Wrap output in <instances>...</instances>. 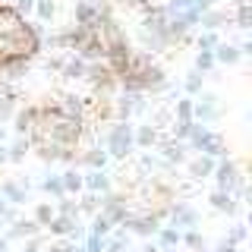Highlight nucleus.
<instances>
[{"label": "nucleus", "instance_id": "39448f33", "mask_svg": "<svg viewBox=\"0 0 252 252\" xmlns=\"http://www.w3.org/2000/svg\"><path fill=\"white\" fill-rule=\"evenodd\" d=\"M192 114L199 117L202 123L215 120V117H218V98H215V94H205V98L199 101V104H192Z\"/></svg>", "mask_w": 252, "mask_h": 252}, {"label": "nucleus", "instance_id": "0eeeda50", "mask_svg": "<svg viewBox=\"0 0 252 252\" xmlns=\"http://www.w3.org/2000/svg\"><path fill=\"white\" fill-rule=\"evenodd\" d=\"M0 195H3L6 202H13V205H22L26 202V186H19L16 180H6V183L0 186Z\"/></svg>", "mask_w": 252, "mask_h": 252}, {"label": "nucleus", "instance_id": "f8f14e48", "mask_svg": "<svg viewBox=\"0 0 252 252\" xmlns=\"http://www.w3.org/2000/svg\"><path fill=\"white\" fill-rule=\"evenodd\" d=\"M85 186H89L92 192H107V189H110V180H107L104 170H92L89 177H85Z\"/></svg>", "mask_w": 252, "mask_h": 252}, {"label": "nucleus", "instance_id": "72a5a7b5", "mask_svg": "<svg viewBox=\"0 0 252 252\" xmlns=\"http://www.w3.org/2000/svg\"><path fill=\"white\" fill-rule=\"evenodd\" d=\"M35 10L41 19H51L54 16V0H35Z\"/></svg>", "mask_w": 252, "mask_h": 252}, {"label": "nucleus", "instance_id": "dca6fc26", "mask_svg": "<svg viewBox=\"0 0 252 252\" xmlns=\"http://www.w3.org/2000/svg\"><path fill=\"white\" fill-rule=\"evenodd\" d=\"M129 220V218H126ZM129 227L136 233H142V236H148V233H155L158 230V218H136V220H129Z\"/></svg>", "mask_w": 252, "mask_h": 252}, {"label": "nucleus", "instance_id": "c756f323", "mask_svg": "<svg viewBox=\"0 0 252 252\" xmlns=\"http://www.w3.org/2000/svg\"><path fill=\"white\" fill-rule=\"evenodd\" d=\"M104 236H98V233H92L89 240H85V252H104Z\"/></svg>", "mask_w": 252, "mask_h": 252}, {"label": "nucleus", "instance_id": "09e8293b", "mask_svg": "<svg viewBox=\"0 0 252 252\" xmlns=\"http://www.w3.org/2000/svg\"><path fill=\"white\" fill-rule=\"evenodd\" d=\"M0 252H6V240H3V236H0Z\"/></svg>", "mask_w": 252, "mask_h": 252}, {"label": "nucleus", "instance_id": "5701e85b", "mask_svg": "<svg viewBox=\"0 0 252 252\" xmlns=\"http://www.w3.org/2000/svg\"><path fill=\"white\" fill-rule=\"evenodd\" d=\"M26 152H29V139H26V136H19V139L13 142V148H10L6 155H10L13 161H22V158H26Z\"/></svg>", "mask_w": 252, "mask_h": 252}, {"label": "nucleus", "instance_id": "ddd939ff", "mask_svg": "<svg viewBox=\"0 0 252 252\" xmlns=\"http://www.w3.org/2000/svg\"><path fill=\"white\" fill-rule=\"evenodd\" d=\"M211 205H215L218 211H227V215H233V211H236V202H233V195L227 192V189H218V192L211 195Z\"/></svg>", "mask_w": 252, "mask_h": 252}, {"label": "nucleus", "instance_id": "6ab92c4d", "mask_svg": "<svg viewBox=\"0 0 252 252\" xmlns=\"http://www.w3.org/2000/svg\"><path fill=\"white\" fill-rule=\"evenodd\" d=\"M63 76L66 79H85V60H66L63 63Z\"/></svg>", "mask_w": 252, "mask_h": 252}, {"label": "nucleus", "instance_id": "c85d7f7f", "mask_svg": "<svg viewBox=\"0 0 252 252\" xmlns=\"http://www.w3.org/2000/svg\"><path fill=\"white\" fill-rule=\"evenodd\" d=\"M236 22H240V29H249V22H252V10H249L246 0H243L240 10H236Z\"/></svg>", "mask_w": 252, "mask_h": 252}, {"label": "nucleus", "instance_id": "2eb2a0df", "mask_svg": "<svg viewBox=\"0 0 252 252\" xmlns=\"http://www.w3.org/2000/svg\"><path fill=\"white\" fill-rule=\"evenodd\" d=\"M164 158H167L170 164H180L186 158V145L183 142H164Z\"/></svg>", "mask_w": 252, "mask_h": 252}, {"label": "nucleus", "instance_id": "c03bdc74", "mask_svg": "<svg viewBox=\"0 0 252 252\" xmlns=\"http://www.w3.org/2000/svg\"><path fill=\"white\" fill-rule=\"evenodd\" d=\"M218 252H236V249H233L230 240H224V243H218Z\"/></svg>", "mask_w": 252, "mask_h": 252}, {"label": "nucleus", "instance_id": "c9c22d12", "mask_svg": "<svg viewBox=\"0 0 252 252\" xmlns=\"http://www.w3.org/2000/svg\"><path fill=\"white\" fill-rule=\"evenodd\" d=\"M177 114L180 120H192V101H177Z\"/></svg>", "mask_w": 252, "mask_h": 252}, {"label": "nucleus", "instance_id": "8fccbe9b", "mask_svg": "<svg viewBox=\"0 0 252 252\" xmlns=\"http://www.w3.org/2000/svg\"><path fill=\"white\" fill-rule=\"evenodd\" d=\"M26 252H38V246H29V249H26Z\"/></svg>", "mask_w": 252, "mask_h": 252}, {"label": "nucleus", "instance_id": "1a4fd4ad", "mask_svg": "<svg viewBox=\"0 0 252 252\" xmlns=\"http://www.w3.org/2000/svg\"><path fill=\"white\" fill-rule=\"evenodd\" d=\"M63 114L66 117H76V120H82L85 117V98H76V94H66V98H63Z\"/></svg>", "mask_w": 252, "mask_h": 252}, {"label": "nucleus", "instance_id": "de8ad7c7", "mask_svg": "<svg viewBox=\"0 0 252 252\" xmlns=\"http://www.w3.org/2000/svg\"><path fill=\"white\" fill-rule=\"evenodd\" d=\"M136 3H142V6L148 10V6H155V0H136Z\"/></svg>", "mask_w": 252, "mask_h": 252}, {"label": "nucleus", "instance_id": "e433bc0d", "mask_svg": "<svg viewBox=\"0 0 252 252\" xmlns=\"http://www.w3.org/2000/svg\"><path fill=\"white\" fill-rule=\"evenodd\" d=\"M183 240H186V246H192V249H202V236H199V230H189V233L183 236Z\"/></svg>", "mask_w": 252, "mask_h": 252}, {"label": "nucleus", "instance_id": "f03ea898", "mask_svg": "<svg viewBox=\"0 0 252 252\" xmlns=\"http://www.w3.org/2000/svg\"><path fill=\"white\" fill-rule=\"evenodd\" d=\"M85 76L92 79V85H94L98 92H107L110 85H114V76H117V73H114L110 66H101V63H94V66H85Z\"/></svg>", "mask_w": 252, "mask_h": 252}, {"label": "nucleus", "instance_id": "f257e3e1", "mask_svg": "<svg viewBox=\"0 0 252 252\" xmlns=\"http://www.w3.org/2000/svg\"><path fill=\"white\" fill-rule=\"evenodd\" d=\"M132 152V126L120 120L117 126H110V136H107V155L114 158H126Z\"/></svg>", "mask_w": 252, "mask_h": 252}, {"label": "nucleus", "instance_id": "aec40b11", "mask_svg": "<svg viewBox=\"0 0 252 252\" xmlns=\"http://www.w3.org/2000/svg\"><path fill=\"white\" fill-rule=\"evenodd\" d=\"M35 233H38V224H35V220H13L10 236H35Z\"/></svg>", "mask_w": 252, "mask_h": 252}, {"label": "nucleus", "instance_id": "79ce46f5", "mask_svg": "<svg viewBox=\"0 0 252 252\" xmlns=\"http://www.w3.org/2000/svg\"><path fill=\"white\" fill-rule=\"evenodd\" d=\"M60 211H63V215H69V218H76V205H73V202H63Z\"/></svg>", "mask_w": 252, "mask_h": 252}, {"label": "nucleus", "instance_id": "58836bf2", "mask_svg": "<svg viewBox=\"0 0 252 252\" xmlns=\"http://www.w3.org/2000/svg\"><path fill=\"white\" fill-rule=\"evenodd\" d=\"M180 10H189V0H170L167 3V13H180Z\"/></svg>", "mask_w": 252, "mask_h": 252}, {"label": "nucleus", "instance_id": "b1692460", "mask_svg": "<svg viewBox=\"0 0 252 252\" xmlns=\"http://www.w3.org/2000/svg\"><path fill=\"white\" fill-rule=\"evenodd\" d=\"M51 218H54V208H51L47 202L35 208V224H38V227H47V224H51Z\"/></svg>", "mask_w": 252, "mask_h": 252}, {"label": "nucleus", "instance_id": "4c0bfd02", "mask_svg": "<svg viewBox=\"0 0 252 252\" xmlns=\"http://www.w3.org/2000/svg\"><path fill=\"white\" fill-rule=\"evenodd\" d=\"M243 240H246V227L236 224V227H233V233H230V243L236 246V243H243Z\"/></svg>", "mask_w": 252, "mask_h": 252}, {"label": "nucleus", "instance_id": "864d4df0", "mask_svg": "<svg viewBox=\"0 0 252 252\" xmlns=\"http://www.w3.org/2000/svg\"><path fill=\"white\" fill-rule=\"evenodd\" d=\"M76 3H79V0H76Z\"/></svg>", "mask_w": 252, "mask_h": 252}, {"label": "nucleus", "instance_id": "a878e982", "mask_svg": "<svg viewBox=\"0 0 252 252\" xmlns=\"http://www.w3.org/2000/svg\"><path fill=\"white\" fill-rule=\"evenodd\" d=\"M158 240H161L164 249H170V246H177V243H180V233L173 230V227H164V230L158 233Z\"/></svg>", "mask_w": 252, "mask_h": 252}, {"label": "nucleus", "instance_id": "f3484780", "mask_svg": "<svg viewBox=\"0 0 252 252\" xmlns=\"http://www.w3.org/2000/svg\"><path fill=\"white\" fill-rule=\"evenodd\" d=\"M132 142H139L142 148H152L155 142H158V132H155V126H139V132L132 136Z\"/></svg>", "mask_w": 252, "mask_h": 252}, {"label": "nucleus", "instance_id": "20e7f679", "mask_svg": "<svg viewBox=\"0 0 252 252\" xmlns=\"http://www.w3.org/2000/svg\"><path fill=\"white\" fill-rule=\"evenodd\" d=\"M104 215L110 218V224H126V205L120 195H107L104 199Z\"/></svg>", "mask_w": 252, "mask_h": 252}, {"label": "nucleus", "instance_id": "473e14b6", "mask_svg": "<svg viewBox=\"0 0 252 252\" xmlns=\"http://www.w3.org/2000/svg\"><path fill=\"white\" fill-rule=\"evenodd\" d=\"M44 192H54V195H63V183H60V177H47L44 183H41Z\"/></svg>", "mask_w": 252, "mask_h": 252}, {"label": "nucleus", "instance_id": "603ef678", "mask_svg": "<svg viewBox=\"0 0 252 252\" xmlns=\"http://www.w3.org/2000/svg\"><path fill=\"white\" fill-rule=\"evenodd\" d=\"M0 139H3V126H0Z\"/></svg>", "mask_w": 252, "mask_h": 252}, {"label": "nucleus", "instance_id": "393cba45", "mask_svg": "<svg viewBox=\"0 0 252 252\" xmlns=\"http://www.w3.org/2000/svg\"><path fill=\"white\" fill-rule=\"evenodd\" d=\"M211 66H215V54H211V51H199V57H195V69H199V73H208Z\"/></svg>", "mask_w": 252, "mask_h": 252}, {"label": "nucleus", "instance_id": "7c9ffc66", "mask_svg": "<svg viewBox=\"0 0 252 252\" xmlns=\"http://www.w3.org/2000/svg\"><path fill=\"white\" fill-rule=\"evenodd\" d=\"M218 44H220V41H218V35H215V32H205V35L199 38V51H215Z\"/></svg>", "mask_w": 252, "mask_h": 252}, {"label": "nucleus", "instance_id": "9d476101", "mask_svg": "<svg viewBox=\"0 0 252 252\" xmlns=\"http://www.w3.org/2000/svg\"><path fill=\"white\" fill-rule=\"evenodd\" d=\"M189 173H192L195 180H205L208 173H215V158H208V155H205V158H195V161L189 164Z\"/></svg>", "mask_w": 252, "mask_h": 252}, {"label": "nucleus", "instance_id": "9b49d317", "mask_svg": "<svg viewBox=\"0 0 252 252\" xmlns=\"http://www.w3.org/2000/svg\"><path fill=\"white\" fill-rule=\"evenodd\" d=\"M211 54H215V63H236V60L243 57L240 47H233V44H218Z\"/></svg>", "mask_w": 252, "mask_h": 252}, {"label": "nucleus", "instance_id": "a18cd8bd", "mask_svg": "<svg viewBox=\"0 0 252 252\" xmlns=\"http://www.w3.org/2000/svg\"><path fill=\"white\" fill-rule=\"evenodd\" d=\"M69 246H63V243H57V246H51V252H66Z\"/></svg>", "mask_w": 252, "mask_h": 252}, {"label": "nucleus", "instance_id": "a19ab883", "mask_svg": "<svg viewBox=\"0 0 252 252\" xmlns=\"http://www.w3.org/2000/svg\"><path fill=\"white\" fill-rule=\"evenodd\" d=\"M94 208H98V199H94V195H89V199H82V211H89V215H92Z\"/></svg>", "mask_w": 252, "mask_h": 252}, {"label": "nucleus", "instance_id": "6e6552de", "mask_svg": "<svg viewBox=\"0 0 252 252\" xmlns=\"http://www.w3.org/2000/svg\"><path fill=\"white\" fill-rule=\"evenodd\" d=\"M136 107H142V98H139V92H129V94H123V98L117 101V117H120V120H126V117H129Z\"/></svg>", "mask_w": 252, "mask_h": 252}, {"label": "nucleus", "instance_id": "423d86ee", "mask_svg": "<svg viewBox=\"0 0 252 252\" xmlns=\"http://www.w3.org/2000/svg\"><path fill=\"white\" fill-rule=\"evenodd\" d=\"M170 215H173V224H177V227H195V224H199V215H195L189 205H177Z\"/></svg>", "mask_w": 252, "mask_h": 252}, {"label": "nucleus", "instance_id": "7ed1b4c3", "mask_svg": "<svg viewBox=\"0 0 252 252\" xmlns=\"http://www.w3.org/2000/svg\"><path fill=\"white\" fill-rule=\"evenodd\" d=\"M215 173H218V186H220V189H227V192H230V189L240 183V170H236V164H230V161L218 164Z\"/></svg>", "mask_w": 252, "mask_h": 252}, {"label": "nucleus", "instance_id": "2f4dec72", "mask_svg": "<svg viewBox=\"0 0 252 252\" xmlns=\"http://www.w3.org/2000/svg\"><path fill=\"white\" fill-rule=\"evenodd\" d=\"M186 92H189V94L202 92V73H199V69H195V73H189V76H186Z\"/></svg>", "mask_w": 252, "mask_h": 252}, {"label": "nucleus", "instance_id": "bb28decb", "mask_svg": "<svg viewBox=\"0 0 252 252\" xmlns=\"http://www.w3.org/2000/svg\"><path fill=\"white\" fill-rule=\"evenodd\" d=\"M92 233H98V236L110 233V218H107V215H98V218L92 220Z\"/></svg>", "mask_w": 252, "mask_h": 252}, {"label": "nucleus", "instance_id": "4468645a", "mask_svg": "<svg viewBox=\"0 0 252 252\" xmlns=\"http://www.w3.org/2000/svg\"><path fill=\"white\" fill-rule=\"evenodd\" d=\"M51 227L57 236H66V233H73L76 230V218H69V215H60V218H51Z\"/></svg>", "mask_w": 252, "mask_h": 252}, {"label": "nucleus", "instance_id": "4be33fe9", "mask_svg": "<svg viewBox=\"0 0 252 252\" xmlns=\"http://www.w3.org/2000/svg\"><path fill=\"white\" fill-rule=\"evenodd\" d=\"M32 123H35V107L16 117V132H19V136H26V132H32Z\"/></svg>", "mask_w": 252, "mask_h": 252}, {"label": "nucleus", "instance_id": "49530a36", "mask_svg": "<svg viewBox=\"0 0 252 252\" xmlns=\"http://www.w3.org/2000/svg\"><path fill=\"white\" fill-rule=\"evenodd\" d=\"M6 158H10V155H6V148H3V145H0V164H3V161H6Z\"/></svg>", "mask_w": 252, "mask_h": 252}, {"label": "nucleus", "instance_id": "37998d69", "mask_svg": "<svg viewBox=\"0 0 252 252\" xmlns=\"http://www.w3.org/2000/svg\"><path fill=\"white\" fill-rule=\"evenodd\" d=\"M32 6H35V0H19V6H16V13H29Z\"/></svg>", "mask_w": 252, "mask_h": 252}, {"label": "nucleus", "instance_id": "cd10ccee", "mask_svg": "<svg viewBox=\"0 0 252 252\" xmlns=\"http://www.w3.org/2000/svg\"><path fill=\"white\" fill-rule=\"evenodd\" d=\"M199 19H202V26L208 29V32H215V29L220 26V22H224V16H220V13H202Z\"/></svg>", "mask_w": 252, "mask_h": 252}, {"label": "nucleus", "instance_id": "5fc2aeb1", "mask_svg": "<svg viewBox=\"0 0 252 252\" xmlns=\"http://www.w3.org/2000/svg\"><path fill=\"white\" fill-rule=\"evenodd\" d=\"M199 252H202V249H199Z\"/></svg>", "mask_w": 252, "mask_h": 252}, {"label": "nucleus", "instance_id": "f704fd0d", "mask_svg": "<svg viewBox=\"0 0 252 252\" xmlns=\"http://www.w3.org/2000/svg\"><path fill=\"white\" fill-rule=\"evenodd\" d=\"M123 249H126V233H117L114 240L104 246V252H123Z\"/></svg>", "mask_w": 252, "mask_h": 252}, {"label": "nucleus", "instance_id": "ea45409f", "mask_svg": "<svg viewBox=\"0 0 252 252\" xmlns=\"http://www.w3.org/2000/svg\"><path fill=\"white\" fill-rule=\"evenodd\" d=\"M10 114H13V101H10V98H3V101H0V120H6Z\"/></svg>", "mask_w": 252, "mask_h": 252}, {"label": "nucleus", "instance_id": "412c9836", "mask_svg": "<svg viewBox=\"0 0 252 252\" xmlns=\"http://www.w3.org/2000/svg\"><path fill=\"white\" fill-rule=\"evenodd\" d=\"M60 183H63V192H79V189H82V177H79L76 170H66L60 177Z\"/></svg>", "mask_w": 252, "mask_h": 252}, {"label": "nucleus", "instance_id": "a211bd4d", "mask_svg": "<svg viewBox=\"0 0 252 252\" xmlns=\"http://www.w3.org/2000/svg\"><path fill=\"white\" fill-rule=\"evenodd\" d=\"M85 164H89L92 170H104V164H107V152H104V148H92V152L85 155Z\"/></svg>", "mask_w": 252, "mask_h": 252}, {"label": "nucleus", "instance_id": "3c124183", "mask_svg": "<svg viewBox=\"0 0 252 252\" xmlns=\"http://www.w3.org/2000/svg\"><path fill=\"white\" fill-rule=\"evenodd\" d=\"M167 252H177V246H170V249H167Z\"/></svg>", "mask_w": 252, "mask_h": 252}]
</instances>
